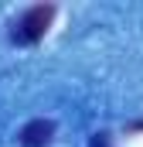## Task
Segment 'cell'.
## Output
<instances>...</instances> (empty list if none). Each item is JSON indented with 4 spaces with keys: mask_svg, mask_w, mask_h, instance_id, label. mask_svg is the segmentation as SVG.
I'll return each mask as SVG.
<instances>
[{
    "mask_svg": "<svg viewBox=\"0 0 143 147\" xmlns=\"http://www.w3.org/2000/svg\"><path fill=\"white\" fill-rule=\"evenodd\" d=\"M51 21H55V3H34L27 10H21L17 21L10 24V41L14 45H37L48 34Z\"/></svg>",
    "mask_w": 143,
    "mask_h": 147,
    "instance_id": "1",
    "label": "cell"
},
{
    "mask_svg": "<svg viewBox=\"0 0 143 147\" xmlns=\"http://www.w3.org/2000/svg\"><path fill=\"white\" fill-rule=\"evenodd\" d=\"M55 120H44V116H37V120H27L21 130H17V144L21 147H51L55 140Z\"/></svg>",
    "mask_w": 143,
    "mask_h": 147,
    "instance_id": "2",
    "label": "cell"
},
{
    "mask_svg": "<svg viewBox=\"0 0 143 147\" xmlns=\"http://www.w3.org/2000/svg\"><path fill=\"white\" fill-rule=\"evenodd\" d=\"M92 147H109V134H96L92 137Z\"/></svg>",
    "mask_w": 143,
    "mask_h": 147,
    "instance_id": "3",
    "label": "cell"
}]
</instances>
